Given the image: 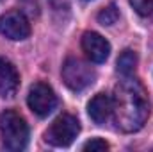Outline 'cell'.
Segmentation results:
<instances>
[{
    "mask_svg": "<svg viewBox=\"0 0 153 152\" xmlns=\"http://www.w3.org/2000/svg\"><path fill=\"white\" fill-rule=\"evenodd\" d=\"M0 134L4 147L9 150H23L29 143V125L22 114L13 109L0 113Z\"/></svg>",
    "mask_w": 153,
    "mask_h": 152,
    "instance_id": "cell-2",
    "label": "cell"
},
{
    "mask_svg": "<svg viewBox=\"0 0 153 152\" xmlns=\"http://www.w3.org/2000/svg\"><path fill=\"white\" fill-rule=\"evenodd\" d=\"M117 20H119V11H117V7H116L114 4L103 7V9L98 13V22H100L102 25H114Z\"/></svg>",
    "mask_w": 153,
    "mask_h": 152,
    "instance_id": "cell-11",
    "label": "cell"
},
{
    "mask_svg": "<svg viewBox=\"0 0 153 152\" xmlns=\"http://www.w3.org/2000/svg\"><path fill=\"white\" fill-rule=\"evenodd\" d=\"M82 50L93 63H105L111 54V43L102 34L94 31H87L82 36Z\"/></svg>",
    "mask_w": 153,
    "mask_h": 152,
    "instance_id": "cell-7",
    "label": "cell"
},
{
    "mask_svg": "<svg viewBox=\"0 0 153 152\" xmlns=\"http://www.w3.org/2000/svg\"><path fill=\"white\" fill-rule=\"evenodd\" d=\"M87 113L94 123L98 125L107 123L109 118H112V97H109L107 93L94 95L87 104Z\"/></svg>",
    "mask_w": 153,
    "mask_h": 152,
    "instance_id": "cell-9",
    "label": "cell"
},
{
    "mask_svg": "<svg viewBox=\"0 0 153 152\" xmlns=\"http://www.w3.org/2000/svg\"><path fill=\"white\" fill-rule=\"evenodd\" d=\"M137 61H139V57H137V54L134 52V50H130V48H126V50H123L121 52V56L117 57V74L121 77H128V75H134V72H135V68H137Z\"/></svg>",
    "mask_w": 153,
    "mask_h": 152,
    "instance_id": "cell-10",
    "label": "cell"
},
{
    "mask_svg": "<svg viewBox=\"0 0 153 152\" xmlns=\"http://www.w3.org/2000/svg\"><path fill=\"white\" fill-rule=\"evenodd\" d=\"M78 132H80V122L73 114L64 113L52 122V125L45 132V140L53 147H68L75 141Z\"/></svg>",
    "mask_w": 153,
    "mask_h": 152,
    "instance_id": "cell-4",
    "label": "cell"
},
{
    "mask_svg": "<svg viewBox=\"0 0 153 152\" xmlns=\"http://www.w3.org/2000/svg\"><path fill=\"white\" fill-rule=\"evenodd\" d=\"M84 150H91V152H103V150H109V143L102 138H93L89 141H85L82 145Z\"/></svg>",
    "mask_w": 153,
    "mask_h": 152,
    "instance_id": "cell-13",
    "label": "cell"
},
{
    "mask_svg": "<svg viewBox=\"0 0 153 152\" xmlns=\"http://www.w3.org/2000/svg\"><path fill=\"white\" fill-rule=\"evenodd\" d=\"M130 5L141 16H153V0H130Z\"/></svg>",
    "mask_w": 153,
    "mask_h": 152,
    "instance_id": "cell-12",
    "label": "cell"
},
{
    "mask_svg": "<svg viewBox=\"0 0 153 152\" xmlns=\"http://www.w3.org/2000/svg\"><path fill=\"white\" fill-rule=\"evenodd\" d=\"M61 75H62L64 84L71 91H84L85 88H89L96 81L94 68L89 63H85L78 57H68L64 61Z\"/></svg>",
    "mask_w": 153,
    "mask_h": 152,
    "instance_id": "cell-3",
    "label": "cell"
},
{
    "mask_svg": "<svg viewBox=\"0 0 153 152\" xmlns=\"http://www.w3.org/2000/svg\"><path fill=\"white\" fill-rule=\"evenodd\" d=\"M150 116V102L144 86L128 75L123 77L112 95V120L123 132H135L143 129Z\"/></svg>",
    "mask_w": 153,
    "mask_h": 152,
    "instance_id": "cell-1",
    "label": "cell"
},
{
    "mask_svg": "<svg viewBox=\"0 0 153 152\" xmlns=\"http://www.w3.org/2000/svg\"><path fill=\"white\" fill-rule=\"evenodd\" d=\"M0 34L13 41H22L30 36V23L20 11H9L0 18Z\"/></svg>",
    "mask_w": 153,
    "mask_h": 152,
    "instance_id": "cell-6",
    "label": "cell"
},
{
    "mask_svg": "<svg viewBox=\"0 0 153 152\" xmlns=\"http://www.w3.org/2000/svg\"><path fill=\"white\" fill-rule=\"evenodd\" d=\"M27 104L38 116H48L57 108V95L46 82H36L30 86L27 95Z\"/></svg>",
    "mask_w": 153,
    "mask_h": 152,
    "instance_id": "cell-5",
    "label": "cell"
},
{
    "mask_svg": "<svg viewBox=\"0 0 153 152\" xmlns=\"http://www.w3.org/2000/svg\"><path fill=\"white\" fill-rule=\"evenodd\" d=\"M18 88H20V74L16 66L9 59L0 57V97L11 99L16 95Z\"/></svg>",
    "mask_w": 153,
    "mask_h": 152,
    "instance_id": "cell-8",
    "label": "cell"
}]
</instances>
